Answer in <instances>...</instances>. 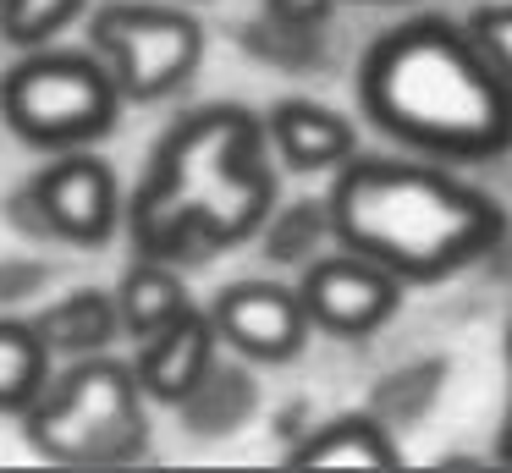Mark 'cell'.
<instances>
[{
	"mask_svg": "<svg viewBox=\"0 0 512 473\" xmlns=\"http://www.w3.org/2000/svg\"><path fill=\"white\" fill-rule=\"evenodd\" d=\"M254 407H259L254 374H248L243 363L215 358L210 369H204V380L177 402V413H182V424H188V435H199V440H226V435H237V429L254 418Z\"/></svg>",
	"mask_w": 512,
	"mask_h": 473,
	"instance_id": "14",
	"label": "cell"
},
{
	"mask_svg": "<svg viewBox=\"0 0 512 473\" xmlns=\"http://www.w3.org/2000/svg\"><path fill=\"white\" fill-rule=\"evenodd\" d=\"M83 33H89V50L105 61V72L116 77L122 99H138V105L171 99L204 66V22L182 6L105 0L83 11Z\"/></svg>",
	"mask_w": 512,
	"mask_h": 473,
	"instance_id": "6",
	"label": "cell"
},
{
	"mask_svg": "<svg viewBox=\"0 0 512 473\" xmlns=\"http://www.w3.org/2000/svg\"><path fill=\"white\" fill-rule=\"evenodd\" d=\"M265 143L292 176H336L358 154V127L320 99H276L265 110Z\"/></svg>",
	"mask_w": 512,
	"mask_h": 473,
	"instance_id": "10",
	"label": "cell"
},
{
	"mask_svg": "<svg viewBox=\"0 0 512 473\" xmlns=\"http://www.w3.org/2000/svg\"><path fill=\"white\" fill-rule=\"evenodd\" d=\"M237 44H243L254 61L276 66V72H320L325 61H331V39H325V28H292V22H276V17H254L237 28Z\"/></svg>",
	"mask_w": 512,
	"mask_h": 473,
	"instance_id": "19",
	"label": "cell"
},
{
	"mask_svg": "<svg viewBox=\"0 0 512 473\" xmlns=\"http://www.w3.org/2000/svg\"><path fill=\"white\" fill-rule=\"evenodd\" d=\"M463 28L474 33L485 61L512 83V0H485V6H474V17H468Z\"/></svg>",
	"mask_w": 512,
	"mask_h": 473,
	"instance_id": "21",
	"label": "cell"
},
{
	"mask_svg": "<svg viewBox=\"0 0 512 473\" xmlns=\"http://www.w3.org/2000/svg\"><path fill=\"white\" fill-rule=\"evenodd\" d=\"M402 451L391 429L375 413H336L325 424H309L287 446V468H397Z\"/></svg>",
	"mask_w": 512,
	"mask_h": 473,
	"instance_id": "12",
	"label": "cell"
},
{
	"mask_svg": "<svg viewBox=\"0 0 512 473\" xmlns=\"http://www.w3.org/2000/svg\"><path fill=\"white\" fill-rule=\"evenodd\" d=\"M325 204L336 242L375 259L402 286L446 281L507 242V209L435 160L353 154L331 176Z\"/></svg>",
	"mask_w": 512,
	"mask_h": 473,
	"instance_id": "3",
	"label": "cell"
},
{
	"mask_svg": "<svg viewBox=\"0 0 512 473\" xmlns=\"http://www.w3.org/2000/svg\"><path fill=\"white\" fill-rule=\"evenodd\" d=\"M490 457H496L501 468H512V330H507V407H501V429H496Z\"/></svg>",
	"mask_w": 512,
	"mask_h": 473,
	"instance_id": "25",
	"label": "cell"
},
{
	"mask_svg": "<svg viewBox=\"0 0 512 473\" xmlns=\"http://www.w3.org/2000/svg\"><path fill=\"white\" fill-rule=\"evenodd\" d=\"M369 6H397V0H369Z\"/></svg>",
	"mask_w": 512,
	"mask_h": 473,
	"instance_id": "26",
	"label": "cell"
},
{
	"mask_svg": "<svg viewBox=\"0 0 512 473\" xmlns=\"http://www.w3.org/2000/svg\"><path fill=\"white\" fill-rule=\"evenodd\" d=\"M358 110L424 160H496L512 149V83L452 17H408L358 66Z\"/></svg>",
	"mask_w": 512,
	"mask_h": 473,
	"instance_id": "2",
	"label": "cell"
},
{
	"mask_svg": "<svg viewBox=\"0 0 512 473\" xmlns=\"http://www.w3.org/2000/svg\"><path fill=\"white\" fill-rule=\"evenodd\" d=\"M39 209L50 220V242H67V248H105V242L122 231V209L127 193L116 182V171L100 160L94 149H61L56 160H45L34 176Z\"/></svg>",
	"mask_w": 512,
	"mask_h": 473,
	"instance_id": "8",
	"label": "cell"
},
{
	"mask_svg": "<svg viewBox=\"0 0 512 473\" xmlns=\"http://www.w3.org/2000/svg\"><path fill=\"white\" fill-rule=\"evenodd\" d=\"M23 435L56 468H127L149 451V396L133 363L111 352L67 358L28 402Z\"/></svg>",
	"mask_w": 512,
	"mask_h": 473,
	"instance_id": "4",
	"label": "cell"
},
{
	"mask_svg": "<svg viewBox=\"0 0 512 473\" xmlns=\"http://www.w3.org/2000/svg\"><path fill=\"white\" fill-rule=\"evenodd\" d=\"M204 314H210L221 347L243 352L248 363H292L309 347V314H303L298 292L270 275H243V281L221 286Z\"/></svg>",
	"mask_w": 512,
	"mask_h": 473,
	"instance_id": "9",
	"label": "cell"
},
{
	"mask_svg": "<svg viewBox=\"0 0 512 473\" xmlns=\"http://www.w3.org/2000/svg\"><path fill=\"white\" fill-rule=\"evenodd\" d=\"M298 303L309 314V330H325L336 341H358V336H375L380 325L402 314V281L391 270H380L375 259L353 248H325L314 253L309 264L298 270Z\"/></svg>",
	"mask_w": 512,
	"mask_h": 473,
	"instance_id": "7",
	"label": "cell"
},
{
	"mask_svg": "<svg viewBox=\"0 0 512 473\" xmlns=\"http://www.w3.org/2000/svg\"><path fill=\"white\" fill-rule=\"evenodd\" d=\"M34 330L45 336L50 358H89V352H111V341L122 336V319H116L111 292H100V286H72L67 297L39 308Z\"/></svg>",
	"mask_w": 512,
	"mask_h": 473,
	"instance_id": "13",
	"label": "cell"
},
{
	"mask_svg": "<svg viewBox=\"0 0 512 473\" xmlns=\"http://www.w3.org/2000/svg\"><path fill=\"white\" fill-rule=\"evenodd\" d=\"M122 88L94 50H56L39 44L0 72V121L34 149H94L116 132Z\"/></svg>",
	"mask_w": 512,
	"mask_h": 473,
	"instance_id": "5",
	"label": "cell"
},
{
	"mask_svg": "<svg viewBox=\"0 0 512 473\" xmlns=\"http://www.w3.org/2000/svg\"><path fill=\"white\" fill-rule=\"evenodd\" d=\"M259 253H265V264H276V270H303V264L314 259V253H325L336 242V226H331V204L325 198H287L265 215V226L254 231Z\"/></svg>",
	"mask_w": 512,
	"mask_h": 473,
	"instance_id": "16",
	"label": "cell"
},
{
	"mask_svg": "<svg viewBox=\"0 0 512 473\" xmlns=\"http://www.w3.org/2000/svg\"><path fill=\"white\" fill-rule=\"evenodd\" d=\"M446 374H452V363H446V358L402 363V369H391L386 380L375 385V396H369V413H375L386 429H413V424H424V418L435 413V402H441V391H446Z\"/></svg>",
	"mask_w": 512,
	"mask_h": 473,
	"instance_id": "18",
	"label": "cell"
},
{
	"mask_svg": "<svg viewBox=\"0 0 512 473\" xmlns=\"http://www.w3.org/2000/svg\"><path fill=\"white\" fill-rule=\"evenodd\" d=\"M215 358H221V336H215L210 314H204V308H182V314L166 319L160 330L138 336L133 374H138L149 402L177 407L182 396L204 380V369H210Z\"/></svg>",
	"mask_w": 512,
	"mask_h": 473,
	"instance_id": "11",
	"label": "cell"
},
{
	"mask_svg": "<svg viewBox=\"0 0 512 473\" xmlns=\"http://www.w3.org/2000/svg\"><path fill=\"white\" fill-rule=\"evenodd\" d=\"M89 0H0V39L17 50H39L56 44V33H67L72 22H83Z\"/></svg>",
	"mask_w": 512,
	"mask_h": 473,
	"instance_id": "20",
	"label": "cell"
},
{
	"mask_svg": "<svg viewBox=\"0 0 512 473\" xmlns=\"http://www.w3.org/2000/svg\"><path fill=\"white\" fill-rule=\"evenodd\" d=\"M50 347H45V336L34 330V319H23V314H0V413H17L23 418L28 413V402H34L39 391L50 385Z\"/></svg>",
	"mask_w": 512,
	"mask_h": 473,
	"instance_id": "17",
	"label": "cell"
},
{
	"mask_svg": "<svg viewBox=\"0 0 512 473\" xmlns=\"http://www.w3.org/2000/svg\"><path fill=\"white\" fill-rule=\"evenodd\" d=\"M276 198L281 171L265 121L237 99H215L160 132L144 176L127 193L122 231L133 237V253L193 270L254 242Z\"/></svg>",
	"mask_w": 512,
	"mask_h": 473,
	"instance_id": "1",
	"label": "cell"
},
{
	"mask_svg": "<svg viewBox=\"0 0 512 473\" xmlns=\"http://www.w3.org/2000/svg\"><path fill=\"white\" fill-rule=\"evenodd\" d=\"M50 281H56V264H50V259L6 253V259H0V308L34 303V297H45V292H50Z\"/></svg>",
	"mask_w": 512,
	"mask_h": 473,
	"instance_id": "22",
	"label": "cell"
},
{
	"mask_svg": "<svg viewBox=\"0 0 512 473\" xmlns=\"http://www.w3.org/2000/svg\"><path fill=\"white\" fill-rule=\"evenodd\" d=\"M111 297H116V319H122V330L133 341L149 336V330H160L166 319H177L182 308H193L182 270L166 259H149V253H138V259L127 264Z\"/></svg>",
	"mask_w": 512,
	"mask_h": 473,
	"instance_id": "15",
	"label": "cell"
},
{
	"mask_svg": "<svg viewBox=\"0 0 512 473\" xmlns=\"http://www.w3.org/2000/svg\"><path fill=\"white\" fill-rule=\"evenodd\" d=\"M0 215H6V226H12L17 237H28V242H50V220H45V209H39V198H34V187H28V182L6 193Z\"/></svg>",
	"mask_w": 512,
	"mask_h": 473,
	"instance_id": "23",
	"label": "cell"
},
{
	"mask_svg": "<svg viewBox=\"0 0 512 473\" xmlns=\"http://www.w3.org/2000/svg\"><path fill=\"white\" fill-rule=\"evenodd\" d=\"M342 0H259V17L292 22V28H331Z\"/></svg>",
	"mask_w": 512,
	"mask_h": 473,
	"instance_id": "24",
	"label": "cell"
}]
</instances>
